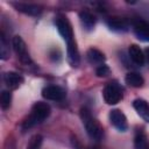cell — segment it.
I'll return each mask as SVG.
<instances>
[{
  "label": "cell",
  "instance_id": "9a60e30c",
  "mask_svg": "<svg viewBox=\"0 0 149 149\" xmlns=\"http://www.w3.org/2000/svg\"><path fill=\"white\" fill-rule=\"evenodd\" d=\"M86 58H87L88 63L92 64V65H101V64H104L105 61H106L105 55H104L100 50H98V49H95V48H90V49L87 50V52H86Z\"/></svg>",
  "mask_w": 149,
  "mask_h": 149
},
{
  "label": "cell",
  "instance_id": "e0dca14e",
  "mask_svg": "<svg viewBox=\"0 0 149 149\" xmlns=\"http://www.w3.org/2000/svg\"><path fill=\"white\" fill-rule=\"evenodd\" d=\"M125 81L127 85L132 86V87H142L144 84V79L143 77L137 73V72H129L126 74L125 77Z\"/></svg>",
  "mask_w": 149,
  "mask_h": 149
},
{
  "label": "cell",
  "instance_id": "277c9868",
  "mask_svg": "<svg viewBox=\"0 0 149 149\" xmlns=\"http://www.w3.org/2000/svg\"><path fill=\"white\" fill-rule=\"evenodd\" d=\"M55 24H56V28H57L58 33L63 37V40L66 42V44L74 41V35H73L72 26H71V23H70V21L68 20L66 16L57 15L55 17Z\"/></svg>",
  "mask_w": 149,
  "mask_h": 149
},
{
  "label": "cell",
  "instance_id": "6da1fadb",
  "mask_svg": "<svg viewBox=\"0 0 149 149\" xmlns=\"http://www.w3.org/2000/svg\"><path fill=\"white\" fill-rule=\"evenodd\" d=\"M50 112H51V108L47 102H43V101L35 102L31 107L30 114L22 122V129L27 130L36 125H40L50 115Z\"/></svg>",
  "mask_w": 149,
  "mask_h": 149
},
{
  "label": "cell",
  "instance_id": "ba28073f",
  "mask_svg": "<svg viewBox=\"0 0 149 149\" xmlns=\"http://www.w3.org/2000/svg\"><path fill=\"white\" fill-rule=\"evenodd\" d=\"M109 121L120 132H126L128 129L127 118L120 109H112L109 112Z\"/></svg>",
  "mask_w": 149,
  "mask_h": 149
},
{
  "label": "cell",
  "instance_id": "7a4b0ae2",
  "mask_svg": "<svg viewBox=\"0 0 149 149\" xmlns=\"http://www.w3.org/2000/svg\"><path fill=\"white\" fill-rule=\"evenodd\" d=\"M80 119L83 121L87 135L94 141H100L104 135V129L99 121L91 114V112L86 107H83L80 109Z\"/></svg>",
  "mask_w": 149,
  "mask_h": 149
},
{
  "label": "cell",
  "instance_id": "4fadbf2b",
  "mask_svg": "<svg viewBox=\"0 0 149 149\" xmlns=\"http://www.w3.org/2000/svg\"><path fill=\"white\" fill-rule=\"evenodd\" d=\"M66 54H68V62L70 63L71 66L77 68L80 63V57H79V51L76 44V41L68 43L66 44Z\"/></svg>",
  "mask_w": 149,
  "mask_h": 149
},
{
  "label": "cell",
  "instance_id": "8992f818",
  "mask_svg": "<svg viewBox=\"0 0 149 149\" xmlns=\"http://www.w3.org/2000/svg\"><path fill=\"white\" fill-rule=\"evenodd\" d=\"M66 93L64 88L57 85H48L42 90V97L47 100H54V101H59L65 98Z\"/></svg>",
  "mask_w": 149,
  "mask_h": 149
},
{
  "label": "cell",
  "instance_id": "30bf717a",
  "mask_svg": "<svg viewBox=\"0 0 149 149\" xmlns=\"http://www.w3.org/2000/svg\"><path fill=\"white\" fill-rule=\"evenodd\" d=\"M13 5L19 12H22V13H24L27 15H30V16H38L42 13V8L37 5H34V3L14 2Z\"/></svg>",
  "mask_w": 149,
  "mask_h": 149
},
{
  "label": "cell",
  "instance_id": "9c48e42d",
  "mask_svg": "<svg viewBox=\"0 0 149 149\" xmlns=\"http://www.w3.org/2000/svg\"><path fill=\"white\" fill-rule=\"evenodd\" d=\"M106 23H107L108 28L114 31H127L129 29V22L125 17L112 16V17L107 19Z\"/></svg>",
  "mask_w": 149,
  "mask_h": 149
},
{
  "label": "cell",
  "instance_id": "5bb4252c",
  "mask_svg": "<svg viewBox=\"0 0 149 149\" xmlns=\"http://www.w3.org/2000/svg\"><path fill=\"white\" fill-rule=\"evenodd\" d=\"M133 107L137 112V114L149 123V104L143 99H135L133 101Z\"/></svg>",
  "mask_w": 149,
  "mask_h": 149
},
{
  "label": "cell",
  "instance_id": "5b68a950",
  "mask_svg": "<svg viewBox=\"0 0 149 149\" xmlns=\"http://www.w3.org/2000/svg\"><path fill=\"white\" fill-rule=\"evenodd\" d=\"M13 48H14V51L16 52L19 59L21 63L26 64V65H29L33 63L31 58H30V55L28 52V49H27V45L24 43V41L22 40L21 36H14L13 37Z\"/></svg>",
  "mask_w": 149,
  "mask_h": 149
},
{
  "label": "cell",
  "instance_id": "ffe728a7",
  "mask_svg": "<svg viewBox=\"0 0 149 149\" xmlns=\"http://www.w3.org/2000/svg\"><path fill=\"white\" fill-rule=\"evenodd\" d=\"M10 102H12V93L9 91H2L1 97H0L1 107L3 109H6V108H8L10 106Z\"/></svg>",
  "mask_w": 149,
  "mask_h": 149
},
{
  "label": "cell",
  "instance_id": "ac0fdd59",
  "mask_svg": "<svg viewBox=\"0 0 149 149\" xmlns=\"http://www.w3.org/2000/svg\"><path fill=\"white\" fill-rule=\"evenodd\" d=\"M134 147L135 149H149L147 136L142 130H137L135 139H134Z\"/></svg>",
  "mask_w": 149,
  "mask_h": 149
},
{
  "label": "cell",
  "instance_id": "2e32d148",
  "mask_svg": "<svg viewBox=\"0 0 149 149\" xmlns=\"http://www.w3.org/2000/svg\"><path fill=\"white\" fill-rule=\"evenodd\" d=\"M79 20H80L81 26H83L87 31L92 30V29L94 28V26H95V22H97L95 16H94L92 13L87 12V10H83V12L79 13Z\"/></svg>",
  "mask_w": 149,
  "mask_h": 149
},
{
  "label": "cell",
  "instance_id": "8fae6325",
  "mask_svg": "<svg viewBox=\"0 0 149 149\" xmlns=\"http://www.w3.org/2000/svg\"><path fill=\"white\" fill-rule=\"evenodd\" d=\"M23 77L17 73V72H13V71H8L3 74V81L5 84L7 85V87L12 88V90H15L22 83H23Z\"/></svg>",
  "mask_w": 149,
  "mask_h": 149
},
{
  "label": "cell",
  "instance_id": "44dd1931",
  "mask_svg": "<svg viewBox=\"0 0 149 149\" xmlns=\"http://www.w3.org/2000/svg\"><path fill=\"white\" fill-rule=\"evenodd\" d=\"M42 136L41 135H34L28 146H27V149H41V144H42Z\"/></svg>",
  "mask_w": 149,
  "mask_h": 149
},
{
  "label": "cell",
  "instance_id": "52a82bcc",
  "mask_svg": "<svg viewBox=\"0 0 149 149\" xmlns=\"http://www.w3.org/2000/svg\"><path fill=\"white\" fill-rule=\"evenodd\" d=\"M133 31L135 36L142 42H149V22L137 19L133 22Z\"/></svg>",
  "mask_w": 149,
  "mask_h": 149
},
{
  "label": "cell",
  "instance_id": "603a6c76",
  "mask_svg": "<svg viewBox=\"0 0 149 149\" xmlns=\"http://www.w3.org/2000/svg\"><path fill=\"white\" fill-rule=\"evenodd\" d=\"M144 57H146V61H147V63L149 64V48H147V49L144 50Z\"/></svg>",
  "mask_w": 149,
  "mask_h": 149
},
{
  "label": "cell",
  "instance_id": "7402d4cb",
  "mask_svg": "<svg viewBox=\"0 0 149 149\" xmlns=\"http://www.w3.org/2000/svg\"><path fill=\"white\" fill-rule=\"evenodd\" d=\"M111 73V69L106 64H101L95 69V74L98 77H107Z\"/></svg>",
  "mask_w": 149,
  "mask_h": 149
},
{
  "label": "cell",
  "instance_id": "3957f363",
  "mask_svg": "<svg viewBox=\"0 0 149 149\" xmlns=\"http://www.w3.org/2000/svg\"><path fill=\"white\" fill-rule=\"evenodd\" d=\"M102 97L106 104L108 105H116L122 98H123V93H122V88L121 86L113 81V83H108L104 91H102Z\"/></svg>",
  "mask_w": 149,
  "mask_h": 149
},
{
  "label": "cell",
  "instance_id": "7c38bea8",
  "mask_svg": "<svg viewBox=\"0 0 149 149\" xmlns=\"http://www.w3.org/2000/svg\"><path fill=\"white\" fill-rule=\"evenodd\" d=\"M128 54H129V58L132 59V62L139 66H142L146 62V57L143 51L141 50V48L137 44H130L128 48Z\"/></svg>",
  "mask_w": 149,
  "mask_h": 149
},
{
  "label": "cell",
  "instance_id": "d6986e66",
  "mask_svg": "<svg viewBox=\"0 0 149 149\" xmlns=\"http://www.w3.org/2000/svg\"><path fill=\"white\" fill-rule=\"evenodd\" d=\"M8 57H9V49L7 48V42L5 40L3 34H1V37H0V58L7 59Z\"/></svg>",
  "mask_w": 149,
  "mask_h": 149
}]
</instances>
